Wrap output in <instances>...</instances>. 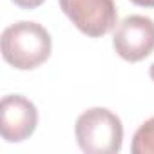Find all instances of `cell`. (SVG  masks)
Returning <instances> with one entry per match:
<instances>
[{"mask_svg":"<svg viewBox=\"0 0 154 154\" xmlns=\"http://www.w3.org/2000/svg\"><path fill=\"white\" fill-rule=\"evenodd\" d=\"M63 15L91 38L111 33L118 24L114 0H58Z\"/></svg>","mask_w":154,"mask_h":154,"instance_id":"3","label":"cell"},{"mask_svg":"<svg viewBox=\"0 0 154 154\" xmlns=\"http://www.w3.org/2000/svg\"><path fill=\"white\" fill-rule=\"evenodd\" d=\"M131 2L140 8H154V0H131Z\"/></svg>","mask_w":154,"mask_h":154,"instance_id":"8","label":"cell"},{"mask_svg":"<svg viewBox=\"0 0 154 154\" xmlns=\"http://www.w3.org/2000/svg\"><path fill=\"white\" fill-rule=\"evenodd\" d=\"M132 154H154V116L143 122L132 136Z\"/></svg>","mask_w":154,"mask_h":154,"instance_id":"6","label":"cell"},{"mask_svg":"<svg viewBox=\"0 0 154 154\" xmlns=\"http://www.w3.org/2000/svg\"><path fill=\"white\" fill-rule=\"evenodd\" d=\"M51 35L42 24L20 20L2 33V56L18 71H31L42 65L51 56Z\"/></svg>","mask_w":154,"mask_h":154,"instance_id":"1","label":"cell"},{"mask_svg":"<svg viewBox=\"0 0 154 154\" xmlns=\"http://www.w3.org/2000/svg\"><path fill=\"white\" fill-rule=\"evenodd\" d=\"M78 147L87 154H116L123 143L122 120L105 107L84 111L74 125Z\"/></svg>","mask_w":154,"mask_h":154,"instance_id":"2","label":"cell"},{"mask_svg":"<svg viewBox=\"0 0 154 154\" xmlns=\"http://www.w3.org/2000/svg\"><path fill=\"white\" fill-rule=\"evenodd\" d=\"M149 76H150V80L154 82V62H152V65L149 67Z\"/></svg>","mask_w":154,"mask_h":154,"instance_id":"9","label":"cell"},{"mask_svg":"<svg viewBox=\"0 0 154 154\" xmlns=\"http://www.w3.org/2000/svg\"><path fill=\"white\" fill-rule=\"evenodd\" d=\"M38 125L36 105L22 94H8L0 102V132L8 143L27 140Z\"/></svg>","mask_w":154,"mask_h":154,"instance_id":"5","label":"cell"},{"mask_svg":"<svg viewBox=\"0 0 154 154\" xmlns=\"http://www.w3.org/2000/svg\"><path fill=\"white\" fill-rule=\"evenodd\" d=\"M112 47L125 62H141L154 51V20L143 15L125 17L112 35Z\"/></svg>","mask_w":154,"mask_h":154,"instance_id":"4","label":"cell"},{"mask_svg":"<svg viewBox=\"0 0 154 154\" xmlns=\"http://www.w3.org/2000/svg\"><path fill=\"white\" fill-rule=\"evenodd\" d=\"M11 2H15V6L22 8V9H36L45 0H11Z\"/></svg>","mask_w":154,"mask_h":154,"instance_id":"7","label":"cell"}]
</instances>
